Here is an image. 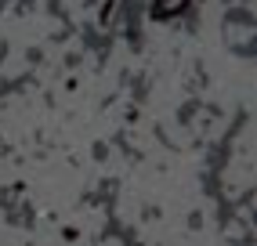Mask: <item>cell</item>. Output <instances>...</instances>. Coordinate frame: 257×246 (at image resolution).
I'll list each match as a JSON object with an SVG mask.
<instances>
[{
	"instance_id": "1",
	"label": "cell",
	"mask_w": 257,
	"mask_h": 246,
	"mask_svg": "<svg viewBox=\"0 0 257 246\" xmlns=\"http://www.w3.org/2000/svg\"><path fill=\"white\" fill-rule=\"evenodd\" d=\"M185 4H181V0H174V4H156V15H178Z\"/></svg>"
}]
</instances>
